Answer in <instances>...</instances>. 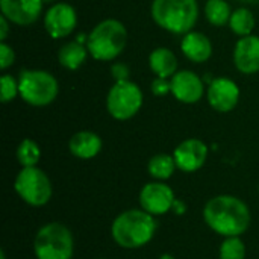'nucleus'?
I'll use <instances>...</instances> for the list:
<instances>
[{"label":"nucleus","instance_id":"nucleus-21","mask_svg":"<svg viewBox=\"0 0 259 259\" xmlns=\"http://www.w3.org/2000/svg\"><path fill=\"white\" fill-rule=\"evenodd\" d=\"M256 20L255 15L250 9L247 8H238L232 12L231 20H229V27L234 33L240 35V36H247L252 35L253 29H255Z\"/></svg>","mask_w":259,"mask_h":259},{"label":"nucleus","instance_id":"nucleus-10","mask_svg":"<svg viewBox=\"0 0 259 259\" xmlns=\"http://www.w3.org/2000/svg\"><path fill=\"white\" fill-rule=\"evenodd\" d=\"M76 24H77L76 9L68 3H62V2L55 3L47 9L44 15V27L47 33L55 39L65 38L70 33H73Z\"/></svg>","mask_w":259,"mask_h":259},{"label":"nucleus","instance_id":"nucleus-30","mask_svg":"<svg viewBox=\"0 0 259 259\" xmlns=\"http://www.w3.org/2000/svg\"><path fill=\"white\" fill-rule=\"evenodd\" d=\"M171 211H175L178 215H182V214H185L187 212V205L182 202V200H175V203H173V208H171Z\"/></svg>","mask_w":259,"mask_h":259},{"label":"nucleus","instance_id":"nucleus-32","mask_svg":"<svg viewBox=\"0 0 259 259\" xmlns=\"http://www.w3.org/2000/svg\"><path fill=\"white\" fill-rule=\"evenodd\" d=\"M159 259H175V256H173V255H170V253H164V255H161V256H159Z\"/></svg>","mask_w":259,"mask_h":259},{"label":"nucleus","instance_id":"nucleus-20","mask_svg":"<svg viewBox=\"0 0 259 259\" xmlns=\"http://www.w3.org/2000/svg\"><path fill=\"white\" fill-rule=\"evenodd\" d=\"M176 161L173 155L167 153H158L150 158L147 164V171L155 181H167L173 176L176 170Z\"/></svg>","mask_w":259,"mask_h":259},{"label":"nucleus","instance_id":"nucleus-2","mask_svg":"<svg viewBox=\"0 0 259 259\" xmlns=\"http://www.w3.org/2000/svg\"><path fill=\"white\" fill-rule=\"evenodd\" d=\"M156 220L144 209H127L115 217L111 226L114 241L123 249H140L152 241Z\"/></svg>","mask_w":259,"mask_h":259},{"label":"nucleus","instance_id":"nucleus-25","mask_svg":"<svg viewBox=\"0 0 259 259\" xmlns=\"http://www.w3.org/2000/svg\"><path fill=\"white\" fill-rule=\"evenodd\" d=\"M0 100L3 103L12 102L17 94H20V88H18V80H15L11 74H3L0 79Z\"/></svg>","mask_w":259,"mask_h":259},{"label":"nucleus","instance_id":"nucleus-23","mask_svg":"<svg viewBox=\"0 0 259 259\" xmlns=\"http://www.w3.org/2000/svg\"><path fill=\"white\" fill-rule=\"evenodd\" d=\"M39 158H41V150H39V146L33 140L24 138L18 144L17 159L21 167H36V164L39 162Z\"/></svg>","mask_w":259,"mask_h":259},{"label":"nucleus","instance_id":"nucleus-15","mask_svg":"<svg viewBox=\"0 0 259 259\" xmlns=\"http://www.w3.org/2000/svg\"><path fill=\"white\" fill-rule=\"evenodd\" d=\"M234 62L238 71L244 74H255L259 71V36H241L234 49Z\"/></svg>","mask_w":259,"mask_h":259},{"label":"nucleus","instance_id":"nucleus-29","mask_svg":"<svg viewBox=\"0 0 259 259\" xmlns=\"http://www.w3.org/2000/svg\"><path fill=\"white\" fill-rule=\"evenodd\" d=\"M9 20L5 17V15H2L0 17V42H3L6 38H8V33H9Z\"/></svg>","mask_w":259,"mask_h":259},{"label":"nucleus","instance_id":"nucleus-34","mask_svg":"<svg viewBox=\"0 0 259 259\" xmlns=\"http://www.w3.org/2000/svg\"><path fill=\"white\" fill-rule=\"evenodd\" d=\"M46 2H55V0H46Z\"/></svg>","mask_w":259,"mask_h":259},{"label":"nucleus","instance_id":"nucleus-1","mask_svg":"<svg viewBox=\"0 0 259 259\" xmlns=\"http://www.w3.org/2000/svg\"><path fill=\"white\" fill-rule=\"evenodd\" d=\"M203 220L222 237H240L250 225V211L241 199L222 194L208 200L203 208Z\"/></svg>","mask_w":259,"mask_h":259},{"label":"nucleus","instance_id":"nucleus-12","mask_svg":"<svg viewBox=\"0 0 259 259\" xmlns=\"http://www.w3.org/2000/svg\"><path fill=\"white\" fill-rule=\"evenodd\" d=\"M176 167L185 173L200 170L208 158V146L197 138H188L182 141L173 152Z\"/></svg>","mask_w":259,"mask_h":259},{"label":"nucleus","instance_id":"nucleus-16","mask_svg":"<svg viewBox=\"0 0 259 259\" xmlns=\"http://www.w3.org/2000/svg\"><path fill=\"white\" fill-rule=\"evenodd\" d=\"M181 49H182V53L191 62H196V64H202L208 61L212 55V44L209 38L205 33L196 32V30L185 33L181 42Z\"/></svg>","mask_w":259,"mask_h":259},{"label":"nucleus","instance_id":"nucleus-24","mask_svg":"<svg viewBox=\"0 0 259 259\" xmlns=\"http://www.w3.org/2000/svg\"><path fill=\"white\" fill-rule=\"evenodd\" d=\"M220 259H244L246 246L240 237H226L219 250Z\"/></svg>","mask_w":259,"mask_h":259},{"label":"nucleus","instance_id":"nucleus-8","mask_svg":"<svg viewBox=\"0 0 259 259\" xmlns=\"http://www.w3.org/2000/svg\"><path fill=\"white\" fill-rule=\"evenodd\" d=\"M143 106V91L131 80L115 82L106 97V109L115 120L126 121L138 114Z\"/></svg>","mask_w":259,"mask_h":259},{"label":"nucleus","instance_id":"nucleus-17","mask_svg":"<svg viewBox=\"0 0 259 259\" xmlns=\"http://www.w3.org/2000/svg\"><path fill=\"white\" fill-rule=\"evenodd\" d=\"M68 150L79 159H93L102 150V138L91 131H79L68 141Z\"/></svg>","mask_w":259,"mask_h":259},{"label":"nucleus","instance_id":"nucleus-18","mask_svg":"<svg viewBox=\"0 0 259 259\" xmlns=\"http://www.w3.org/2000/svg\"><path fill=\"white\" fill-rule=\"evenodd\" d=\"M149 65L156 77L171 79L178 73V58L167 47L155 49L149 56Z\"/></svg>","mask_w":259,"mask_h":259},{"label":"nucleus","instance_id":"nucleus-14","mask_svg":"<svg viewBox=\"0 0 259 259\" xmlns=\"http://www.w3.org/2000/svg\"><path fill=\"white\" fill-rule=\"evenodd\" d=\"M170 83H171V94L175 96V99L187 105L197 103L205 94V85L202 79L190 70L178 71L170 79Z\"/></svg>","mask_w":259,"mask_h":259},{"label":"nucleus","instance_id":"nucleus-31","mask_svg":"<svg viewBox=\"0 0 259 259\" xmlns=\"http://www.w3.org/2000/svg\"><path fill=\"white\" fill-rule=\"evenodd\" d=\"M237 2H240L243 5H256V3H259V0H237Z\"/></svg>","mask_w":259,"mask_h":259},{"label":"nucleus","instance_id":"nucleus-13","mask_svg":"<svg viewBox=\"0 0 259 259\" xmlns=\"http://www.w3.org/2000/svg\"><path fill=\"white\" fill-rule=\"evenodd\" d=\"M46 0H0L2 15L17 26L33 24L44 6Z\"/></svg>","mask_w":259,"mask_h":259},{"label":"nucleus","instance_id":"nucleus-4","mask_svg":"<svg viewBox=\"0 0 259 259\" xmlns=\"http://www.w3.org/2000/svg\"><path fill=\"white\" fill-rule=\"evenodd\" d=\"M153 21L171 33H188L199 17L197 0H153Z\"/></svg>","mask_w":259,"mask_h":259},{"label":"nucleus","instance_id":"nucleus-28","mask_svg":"<svg viewBox=\"0 0 259 259\" xmlns=\"http://www.w3.org/2000/svg\"><path fill=\"white\" fill-rule=\"evenodd\" d=\"M111 73H112V77L115 79V82L129 80V68H127L126 64H121V62L114 64L112 68H111Z\"/></svg>","mask_w":259,"mask_h":259},{"label":"nucleus","instance_id":"nucleus-19","mask_svg":"<svg viewBox=\"0 0 259 259\" xmlns=\"http://www.w3.org/2000/svg\"><path fill=\"white\" fill-rule=\"evenodd\" d=\"M88 49L77 39L64 44L58 52L59 64L67 70H77L87 59Z\"/></svg>","mask_w":259,"mask_h":259},{"label":"nucleus","instance_id":"nucleus-9","mask_svg":"<svg viewBox=\"0 0 259 259\" xmlns=\"http://www.w3.org/2000/svg\"><path fill=\"white\" fill-rule=\"evenodd\" d=\"M175 200L176 197L173 190L161 181L149 182L140 191L141 209L152 214L153 217L167 214L173 208Z\"/></svg>","mask_w":259,"mask_h":259},{"label":"nucleus","instance_id":"nucleus-6","mask_svg":"<svg viewBox=\"0 0 259 259\" xmlns=\"http://www.w3.org/2000/svg\"><path fill=\"white\" fill-rule=\"evenodd\" d=\"M21 99L32 106H47L59 94L56 77L46 70H23L18 76Z\"/></svg>","mask_w":259,"mask_h":259},{"label":"nucleus","instance_id":"nucleus-11","mask_svg":"<svg viewBox=\"0 0 259 259\" xmlns=\"http://www.w3.org/2000/svg\"><path fill=\"white\" fill-rule=\"evenodd\" d=\"M206 99L217 112H231L238 105L240 88L228 77H215L208 85Z\"/></svg>","mask_w":259,"mask_h":259},{"label":"nucleus","instance_id":"nucleus-7","mask_svg":"<svg viewBox=\"0 0 259 259\" xmlns=\"http://www.w3.org/2000/svg\"><path fill=\"white\" fill-rule=\"evenodd\" d=\"M15 193L29 206H44L52 199V182L38 167H23L14 182Z\"/></svg>","mask_w":259,"mask_h":259},{"label":"nucleus","instance_id":"nucleus-33","mask_svg":"<svg viewBox=\"0 0 259 259\" xmlns=\"http://www.w3.org/2000/svg\"><path fill=\"white\" fill-rule=\"evenodd\" d=\"M0 259H6V256H5V250H0Z\"/></svg>","mask_w":259,"mask_h":259},{"label":"nucleus","instance_id":"nucleus-26","mask_svg":"<svg viewBox=\"0 0 259 259\" xmlns=\"http://www.w3.org/2000/svg\"><path fill=\"white\" fill-rule=\"evenodd\" d=\"M15 61V53L12 50V47L9 44H6L5 41L0 42V67L2 70L9 68Z\"/></svg>","mask_w":259,"mask_h":259},{"label":"nucleus","instance_id":"nucleus-35","mask_svg":"<svg viewBox=\"0 0 259 259\" xmlns=\"http://www.w3.org/2000/svg\"><path fill=\"white\" fill-rule=\"evenodd\" d=\"M102 259H105V258H102Z\"/></svg>","mask_w":259,"mask_h":259},{"label":"nucleus","instance_id":"nucleus-27","mask_svg":"<svg viewBox=\"0 0 259 259\" xmlns=\"http://www.w3.org/2000/svg\"><path fill=\"white\" fill-rule=\"evenodd\" d=\"M152 93L158 97H164L167 96L168 93H171V83L168 79H164V77H156L153 82H152Z\"/></svg>","mask_w":259,"mask_h":259},{"label":"nucleus","instance_id":"nucleus-22","mask_svg":"<svg viewBox=\"0 0 259 259\" xmlns=\"http://www.w3.org/2000/svg\"><path fill=\"white\" fill-rule=\"evenodd\" d=\"M205 15L212 26L220 27L229 24L232 11L226 0H208L205 5Z\"/></svg>","mask_w":259,"mask_h":259},{"label":"nucleus","instance_id":"nucleus-5","mask_svg":"<svg viewBox=\"0 0 259 259\" xmlns=\"http://www.w3.org/2000/svg\"><path fill=\"white\" fill-rule=\"evenodd\" d=\"M74 241L70 229L58 222L39 228L33 240V253L36 259H71Z\"/></svg>","mask_w":259,"mask_h":259},{"label":"nucleus","instance_id":"nucleus-3","mask_svg":"<svg viewBox=\"0 0 259 259\" xmlns=\"http://www.w3.org/2000/svg\"><path fill=\"white\" fill-rule=\"evenodd\" d=\"M127 30L115 18H106L96 24L87 36V49L97 61H114L126 47Z\"/></svg>","mask_w":259,"mask_h":259}]
</instances>
